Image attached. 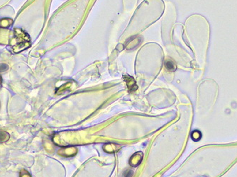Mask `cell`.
Segmentation results:
<instances>
[{
  "label": "cell",
  "instance_id": "6da1fadb",
  "mask_svg": "<svg viewBox=\"0 0 237 177\" xmlns=\"http://www.w3.org/2000/svg\"><path fill=\"white\" fill-rule=\"evenodd\" d=\"M123 77H124V81L126 82L127 86H128L129 91H134L138 89L135 79H134L132 77H131V76L129 75H124Z\"/></svg>",
  "mask_w": 237,
  "mask_h": 177
},
{
  "label": "cell",
  "instance_id": "5b68a950",
  "mask_svg": "<svg viewBox=\"0 0 237 177\" xmlns=\"http://www.w3.org/2000/svg\"><path fill=\"white\" fill-rule=\"evenodd\" d=\"M132 175H133V171H131V170H128V171H126L124 174L125 177H131Z\"/></svg>",
  "mask_w": 237,
  "mask_h": 177
},
{
  "label": "cell",
  "instance_id": "7a4b0ae2",
  "mask_svg": "<svg viewBox=\"0 0 237 177\" xmlns=\"http://www.w3.org/2000/svg\"><path fill=\"white\" fill-rule=\"evenodd\" d=\"M165 67L167 70L170 72H174L176 69V65L173 61L171 60H167L165 62Z\"/></svg>",
  "mask_w": 237,
  "mask_h": 177
},
{
  "label": "cell",
  "instance_id": "3957f363",
  "mask_svg": "<svg viewBox=\"0 0 237 177\" xmlns=\"http://www.w3.org/2000/svg\"><path fill=\"white\" fill-rule=\"evenodd\" d=\"M10 135L5 131H0V142H5L9 140Z\"/></svg>",
  "mask_w": 237,
  "mask_h": 177
},
{
  "label": "cell",
  "instance_id": "277c9868",
  "mask_svg": "<svg viewBox=\"0 0 237 177\" xmlns=\"http://www.w3.org/2000/svg\"><path fill=\"white\" fill-rule=\"evenodd\" d=\"M9 69V66L6 64H0V72H3Z\"/></svg>",
  "mask_w": 237,
  "mask_h": 177
}]
</instances>
